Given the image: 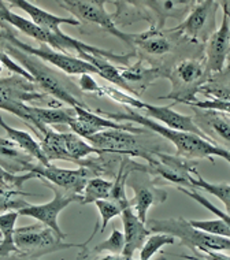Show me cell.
Here are the masks:
<instances>
[{
  "label": "cell",
  "mask_w": 230,
  "mask_h": 260,
  "mask_svg": "<svg viewBox=\"0 0 230 260\" xmlns=\"http://www.w3.org/2000/svg\"><path fill=\"white\" fill-rule=\"evenodd\" d=\"M0 48L5 51V54L9 55L14 62L18 63L23 70H26L27 74L32 77L35 85L40 86L41 89L44 90V93L48 96L51 94V98H54L62 104H68L70 108H89L82 100L78 99L76 94L69 90L68 86L56 76V73L51 70L50 66H47L41 59L26 54L3 40H0Z\"/></svg>",
  "instance_id": "4"
},
{
  "label": "cell",
  "mask_w": 230,
  "mask_h": 260,
  "mask_svg": "<svg viewBox=\"0 0 230 260\" xmlns=\"http://www.w3.org/2000/svg\"><path fill=\"white\" fill-rule=\"evenodd\" d=\"M219 2L214 0H204L196 2L190 10L189 15L186 17L184 22L172 27L170 30L181 37H185L194 44L203 43L208 40L215 29V17H217Z\"/></svg>",
  "instance_id": "12"
},
{
  "label": "cell",
  "mask_w": 230,
  "mask_h": 260,
  "mask_svg": "<svg viewBox=\"0 0 230 260\" xmlns=\"http://www.w3.org/2000/svg\"><path fill=\"white\" fill-rule=\"evenodd\" d=\"M225 7V14L222 19L221 27L212 33L206 41V73L207 76L222 72L225 69V62L229 58L230 48V15H229V2H219Z\"/></svg>",
  "instance_id": "17"
},
{
  "label": "cell",
  "mask_w": 230,
  "mask_h": 260,
  "mask_svg": "<svg viewBox=\"0 0 230 260\" xmlns=\"http://www.w3.org/2000/svg\"><path fill=\"white\" fill-rule=\"evenodd\" d=\"M172 31L163 29L149 27L148 30L141 33H130V47L144 51L145 54L162 56L173 50Z\"/></svg>",
  "instance_id": "23"
},
{
  "label": "cell",
  "mask_w": 230,
  "mask_h": 260,
  "mask_svg": "<svg viewBox=\"0 0 230 260\" xmlns=\"http://www.w3.org/2000/svg\"><path fill=\"white\" fill-rule=\"evenodd\" d=\"M41 182L54 192V199L51 202L45 203V204H39V206L37 204H29V206L22 208V210L17 211V212H18V215L30 216V218L37 219L40 223H43L47 228H50L60 240L64 241L66 234L59 228L58 216L72 203L81 202V196L64 192V190L56 188L55 185L50 184V182H47L44 180H41Z\"/></svg>",
  "instance_id": "13"
},
{
  "label": "cell",
  "mask_w": 230,
  "mask_h": 260,
  "mask_svg": "<svg viewBox=\"0 0 230 260\" xmlns=\"http://www.w3.org/2000/svg\"><path fill=\"white\" fill-rule=\"evenodd\" d=\"M123 234L119 230H113V233L106 241L97 244L95 248L88 249L82 247L80 256H97V255H121L123 251Z\"/></svg>",
  "instance_id": "32"
},
{
  "label": "cell",
  "mask_w": 230,
  "mask_h": 260,
  "mask_svg": "<svg viewBox=\"0 0 230 260\" xmlns=\"http://www.w3.org/2000/svg\"><path fill=\"white\" fill-rule=\"evenodd\" d=\"M188 222L192 228L200 230L203 233L226 238H229L230 236V224L223 219H219V218L212 220H188Z\"/></svg>",
  "instance_id": "34"
},
{
  "label": "cell",
  "mask_w": 230,
  "mask_h": 260,
  "mask_svg": "<svg viewBox=\"0 0 230 260\" xmlns=\"http://www.w3.org/2000/svg\"><path fill=\"white\" fill-rule=\"evenodd\" d=\"M17 211H10L0 214V234H2V242H0V257H14L18 256V249L14 242V230L15 223L18 219Z\"/></svg>",
  "instance_id": "28"
},
{
  "label": "cell",
  "mask_w": 230,
  "mask_h": 260,
  "mask_svg": "<svg viewBox=\"0 0 230 260\" xmlns=\"http://www.w3.org/2000/svg\"><path fill=\"white\" fill-rule=\"evenodd\" d=\"M204 59H185L169 72L173 89L170 93L159 96V100H173V103L186 104L194 102L199 86L207 78Z\"/></svg>",
  "instance_id": "9"
},
{
  "label": "cell",
  "mask_w": 230,
  "mask_h": 260,
  "mask_svg": "<svg viewBox=\"0 0 230 260\" xmlns=\"http://www.w3.org/2000/svg\"><path fill=\"white\" fill-rule=\"evenodd\" d=\"M29 127L36 133L37 137H43L50 125H68L74 119L76 114L73 108H43L37 106L27 107Z\"/></svg>",
  "instance_id": "22"
},
{
  "label": "cell",
  "mask_w": 230,
  "mask_h": 260,
  "mask_svg": "<svg viewBox=\"0 0 230 260\" xmlns=\"http://www.w3.org/2000/svg\"><path fill=\"white\" fill-rule=\"evenodd\" d=\"M133 190H135V198L130 200L132 210L135 211L136 216L140 219V222L145 224L148 210L153 204H162L166 202L167 192L163 190L156 185L152 178H144V177H136L135 181L126 182Z\"/></svg>",
  "instance_id": "19"
},
{
  "label": "cell",
  "mask_w": 230,
  "mask_h": 260,
  "mask_svg": "<svg viewBox=\"0 0 230 260\" xmlns=\"http://www.w3.org/2000/svg\"><path fill=\"white\" fill-rule=\"evenodd\" d=\"M0 242H2V234H0Z\"/></svg>",
  "instance_id": "43"
},
{
  "label": "cell",
  "mask_w": 230,
  "mask_h": 260,
  "mask_svg": "<svg viewBox=\"0 0 230 260\" xmlns=\"http://www.w3.org/2000/svg\"><path fill=\"white\" fill-rule=\"evenodd\" d=\"M178 190H181L182 193H185L186 196H189L190 199H193L194 202L199 203V204H202V206L204 207V208H207L211 214H214L215 216H218L219 219H223L225 222H227L229 223L230 222V218H229V214H225L223 211L218 210L217 207L212 206L211 203L208 202L207 199L204 198L202 193L199 192V190H196L194 188H177Z\"/></svg>",
  "instance_id": "36"
},
{
  "label": "cell",
  "mask_w": 230,
  "mask_h": 260,
  "mask_svg": "<svg viewBox=\"0 0 230 260\" xmlns=\"http://www.w3.org/2000/svg\"><path fill=\"white\" fill-rule=\"evenodd\" d=\"M33 178H39L37 174L35 173H26V174H11L9 171H6L5 169L0 167V184H9L13 185L15 188L21 189L22 185L29 180H33Z\"/></svg>",
  "instance_id": "37"
},
{
  "label": "cell",
  "mask_w": 230,
  "mask_h": 260,
  "mask_svg": "<svg viewBox=\"0 0 230 260\" xmlns=\"http://www.w3.org/2000/svg\"><path fill=\"white\" fill-rule=\"evenodd\" d=\"M118 70H119V77L125 85L126 93L135 96L137 99L144 93L145 89L152 82L160 80V78H167L169 76V70L165 66L147 68L141 59L133 64L118 66Z\"/></svg>",
  "instance_id": "18"
},
{
  "label": "cell",
  "mask_w": 230,
  "mask_h": 260,
  "mask_svg": "<svg viewBox=\"0 0 230 260\" xmlns=\"http://www.w3.org/2000/svg\"><path fill=\"white\" fill-rule=\"evenodd\" d=\"M113 188V181H109L103 177H92L86 181V185L81 193L80 204L85 206L89 203H96L99 200L109 199L110 192Z\"/></svg>",
  "instance_id": "30"
},
{
  "label": "cell",
  "mask_w": 230,
  "mask_h": 260,
  "mask_svg": "<svg viewBox=\"0 0 230 260\" xmlns=\"http://www.w3.org/2000/svg\"><path fill=\"white\" fill-rule=\"evenodd\" d=\"M196 160L173 156L166 152H155L147 159V174L156 185H173L176 188H190V178L196 173Z\"/></svg>",
  "instance_id": "10"
},
{
  "label": "cell",
  "mask_w": 230,
  "mask_h": 260,
  "mask_svg": "<svg viewBox=\"0 0 230 260\" xmlns=\"http://www.w3.org/2000/svg\"><path fill=\"white\" fill-rule=\"evenodd\" d=\"M190 188H194L196 190H206L211 193L214 196H217L226 207V211L229 214L230 210V185L229 182H219V184H211L204 181L198 171L192 175L190 178Z\"/></svg>",
  "instance_id": "31"
},
{
  "label": "cell",
  "mask_w": 230,
  "mask_h": 260,
  "mask_svg": "<svg viewBox=\"0 0 230 260\" xmlns=\"http://www.w3.org/2000/svg\"><path fill=\"white\" fill-rule=\"evenodd\" d=\"M0 21L6 25H9L10 27L18 29L21 33L26 35L27 37H30L33 40L39 41L40 44L48 45L52 50L63 52V54H68L69 51H74L77 54L86 52V54L93 55V56L107 59L110 62L118 63V66H127V63L130 62V59L135 56V54L117 55L113 51H106L97 48V47H93V45L85 44V43L77 40V39H73L72 36H69L63 31L60 35H55L51 31L43 30L39 26H36L30 19L23 18L18 14L13 13L5 2H0Z\"/></svg>",
  "instance_id": "2"
},
{
  "label": "cell",
  "mask_w": 230,
  "mask_h": 260,
  "mask_svg": "<svg viewBox=\"0 0 230 260\" xmlns=\"http://www.w3.org/2000/svg\"><path fill=\"white\" fill-rule=\"evenodd\" d=\"M78 260H125L122 255H97V256H80Z\"/></svg>",
  "instance_id": "41"
},
{
  "label": "cell",
  "mask_w": 230,
  "mask_h": 260,
  "mask_svg": "<svg viewBox=\"0 0 230 260\" xmlns=\"http://www.w3.org/2000/svg\"><path fill=\"white\" fill-rule=\"evenodd\" d=\"M122 223H123V251L122 257L125 260H133V255L137 249H141L145 240L151 234L149 229L136 216L135 211L126 208L121 212Z\"/></svg>",
  "instance_id": "21"
},
{
  "label": "cell",
  "mask_w": 230,
  "mask_h": 260,
  "mask_svg": "<svg viewBox=\"0 0 230 260\" xmlns=\"http://www.w3.org/2000/svg\"><path fill=\"white\" fill-rule=\"evenodd\" d=\"M99 84L90 77V74H82V76L80 77V88H81V90H84V92L97 94V92H99Z\"/></svg>",
  "instance_id": "40"
},
{
  "label": "cell",
  "mask_w": 230,
  "mask_h": 260,
  "mask_svg": "<svg viewBox=\"0 0 230 260\" xmlns=\"http://www.w3.org/2000/svg\"><path fill=\"white\" fill-rule=\"evenodd\" d=\"M185 106L188 107H194L200 108V110H212V111H221L229 114L230 111V103L229 100H204V102H199V100H194V102H189L186 103Z\"/></svg>",
  "instance_id": "38"
},
{
  "label": "cell",
  "mask_w": 230,
  "mask_h": 260,
  "mask_svg": "<svg viewBox=\"0 0 230 260\" xmlns=\"http://www.w3.org/2000/svg\"><path fill=\"white\" fill-rule=\"evenodd\" d=\"M9 5L23 10L30 17V21L36 26H39L45 31L55 33V35H60L62 33L60 25H72V26H78L80 25V22L76 18H73V17H66V18L58 17V15H54V14L37 7L33 3H30V2H26V0H13V2H9Z\"/></svg>",
  "instance_id": "24"
},
{
  "label": "cell",
  "mask_w": 230,
  "mask_h": 260,
  "mask_svg": "<svg viewBox=\"0 0 230 260\" xmlns=\"http://www.w3.org/2000/svg\"><path fill=\"white\" fill-rule=\"evenodd\" d=\"M230 69L226 66L222 72L211 74L199 86L198 93L203 94L210 100H229L230 96Z\"/></svg>",
  "instance_id": "27"
},
{
  "label": "cell",
  "mask_w": 230,
  "mask_h": 260,
  "mask_svg": "<svg viewBox=\"0 0 230 260\" xmlns=\"http://www.w3.org/2000/svg\"><path fill=\"white\" fill-rule=\"evenodd\" d=\"M73 111L76 114V117L69 123V127H72L74 135L80 136L84 140L104 130H122V132H127L133 135L151 133L141 126H135L132 123H119V122L111 121L109 118L100 117L99 114L90 111V108L73 107Z\"/></svg>",
  "instance_id": "15"
},
{
  "label": "cell",
  "mask_w": 230,
  "mask_h": 260,
  "mask_svg": "<svg viewBox=\"0 0 230 260\" xmlns=\"http://www.w3.org/2000/svg\"><path fill=\"white\" fill-rule=\"evenodd\" d=\"M151 233L169 234L174 238H180V245L188 247L189 249H210V251H227L230 247V240L219 236H212L194 229L189 222L182 216L169 218V219H151L145 222Z\"/></svg>",
  "instance_id": "6"
},
{
  "label": "cell",
  "mask_w": 230,
  "mask_h": 260,
  "mask_svg": "<svg viewBox=\"0 0 230 260\" xmlns=\"http://www.w3.org/2000/svg\"><path fill=\"white\" fill-rule=\"evenodd\" d=\"M2 259H5V257H0V260H2Z\"/></svg>",
  "instance_id": "44"
},
{
  "label": "cell",
  "mask_w": 230,
  "mask_h": 260,
  "mask_svg": "<svg viewBox=\"0 0 230 260\" xmlns=\"http://www.w3.org/2000/svg\"><path fill=\"white\" fill-rule=\"evenodd\" d=\"M193 252L196 257H200L203 260H230L229 255H225L222 252L210 251V249H190Z\"/></svg>",
  "instance_id": "39"
},
{
  "label": "cell",
  "mask_w": 230,
  "mask_h": 260,
  "mask_svg": "<svg viewBox=\"0 0 230 260\" xmlns=\"http://www.w3.org/2000/svg\"><path fill=\"white\" fill-rule=\"evenodd\" d=\"M60 7L68 10L72 14L73 18L78 22L82 21L88 23H95L97 26L119 39L127 45H130V33L119 30L113 22L111 14H109L104 9L106 2L103 0H62L58 2Z\"/></svg>",
  "instance_id": "14"
},
{
  "label": "cell",
  "mask_w": 230,
  "mask_h": 260,
  "mask_svg": "<svg viewBox=\"0 0 230 260\" xmlns=\"http://www.w3.org/2000/svg\"><path fill=\"white\" fill-rule=\"evenodd\" d=\"M14 242L18 249L17 257L39 259L40 256L48 255L52 252L63 251L68 248H82V244H69L43 223H35L23 228H15Z\"/></svg>",
  "instance_id": "8"
},
{
  "label": "cell",
  "mask_w": 230,
  "mask_h": 260,
  "mask_svg": "<svg viewBox=\"0 0 230 260\" xmlns=\"http://www.w3.org/2000/svg\"><path fill=\"white\" fill-rule=\"evenodd\" d=\"M190 108L194 112V117H192L193 123L207 136L208 139L211 140L212 143L217 144L214 140V136H217L226 145H229L230 121L227 114L221 111H212V110H200V108L194 107Z\"/></svg>",
  "instance_id": "20"
},
{
  "label": "cell",
  "mask_w": 230,
  "mask_h": 260,
  "mask_svg": "<svg viewBox=\"0 0 230 260\" xmlns=\"http://www.w3.org/2000/svg\"><path fill=\"white\" fill-rule=\"evenodd\" d=\"M95 112L103 115L104 118H109L111 121L119 122V123H123V122H130L132 125L137 123L141 127L151 132V133L159 135L163 139H166L167 141H170L176 147L177 156L185 157V159H189V160L207 159L211 163H214L212 156L223 157L227 161L230 159L229 149L227 148H222V147L214 145V144L208 143L202 137L192 135V133L178 132V130L166 127L165 125H160L159 122L144 117L143 114L135 111L132 108L126 107V112H107L102 110V108H97Z\"/></svg>",
  "instance_id": "1"
},
{
  "label": "cell",
  "mask_w": 230,
  "mask_h": 260,
  "mask_svg": "<svg viewBox=\"0 0 230 260\" xmlns=\"http://www.w3.org/2000/svg\"><path fill=\"white\" fill-rule=\"evenodd\" d=\"M96 207H97V210H99L100 214V219H102V228H100V232L104 233V230L107 228V224L111 219H114L115 216L121 215L122 210L121 207L115 204L114 202L109 200V199H106V200H99V202L95 203Z\"/></svg>",
  "instance_id": "35"
},
{
  "label": "cell",
  "mask_w": 230,
  "mask_h": 260,
  "mask_svg": "<svg viewBox=\"0 0 230 260\" xmlns=\"http://www.w3.org/2000/svg\"><path fill=\"white\" fill-rule=\"evenodd\" d=\"M25 196H35L33 193L22 192L13 185L0 184V214L10 211H19L27 207L30 203L23 200Z\"/></svg>",
  "instance_id": "29"
},
{
  "label": "cell",
  "mask_w": 230,
  "mask_h": 260,
  "mask_svg": "<svg viewBox=\"0 0 230 260\" xmlns=\"http://www.w3.org/2000/svg\"><path fill=\"white\" fill-rule=\"evenodd\" d=\"M44 103L48 108L62 107V103L44 92H39L36 85L21 76L13 74L0 77V110L13 114L29 125V103Z\"/></svg>",
  "instance_id": "5"
},
{
  "label": "cell",
  "mask_w": 230,
  "mask_h": 260,
  "mask_svg": "<svg viewBox=\"0 0 230 260\" xmlns=\"http://www.w3.org/2000/svg\"><path fill=\"white\" fill-rule=\"evenodd\" d=\"M0 126L6 130L7 133V139L14 143V145L18 149H21L22 152L27 153L29 156H32L33 159H36L41 165H50V161L47 160V157L44 156V153L41 151L40 143L33 139L32 135H29L27 132L23 130L14 129L10 125H7L2 117H0Z\"/></svg>",
  "instance_id": "26"
},
{
  "label": "cell",
  "mask_w": 230,
  "mask_h": 260,
  "mask_svg": "<svg viewBox=\"0 0 230 260\" xmlns=\"http://www.w3.org/2000/svg\"><path fill=\"white\" fill-rule=\"evenodd\" d=\"M0 40L9 43V44L23 51V52H26V54L41 59L44 63H50V64L60 69L62 72H64L66 74H70V76H74V74H81V76L82 74H97L99 76L97 70L92 64L84 62L77 56H72V55L55 51L45 44H40L39 47H32V45L23 43L15 36L13 27H10L9 25H6L2 21H0Z\"/></svg>",
  "instance_id": "7"
},
{
  "label": "cell",
  "mask_w": 230,
  "mask_h": 260,
  "mask_svg": "<svg viewBox=\"0 0 230 260\" xmlns=\"http://www.w3.org/2000/svg\"><path fill=\"white\" fill-rule=\"evenodd\" d=\"M174 242H176V238L169 234L155 233L152 236H148L140 249V260H149L165 245H172Z\"/></svg>",
  "instance_id": "33"
},
{
  "label": "cell",
  "mask_w": 230,
  "mask_h": 260,
  "mask_svg": "<svg viewBox=\"0 0 230 260\" xmlns=\"http://www.w3.org/2000/svg\"><path fill=\"white\" fill-rule=\"evenodd\" d=\"M117 11L111 14L114 25L126 26L137 21H148L151 27L163 29L166 19H180L194 6L196 2H111Z\"/></svg>",
  "instance_id": "3"
},
{
  "label": "cell",
  "mask_w": 230,
  "mask_h": 260,
  "mask_svg": "<svg viewBox=\"0 0 230 260\" xmlns=\"http://www.w3.org/2000/svg\"><path fill=\"white\" fill-rule=\"evenodd\" d=\"M2 55H3V51H0V73L3 70V64H2Z\"/></svg>",
  "instance_id": "42"
},
{
  "label": "cell",
  "mask_w": 230,
  "mask_h": 260,
  "mask_svg": "<svg viewBox=\"0 0 230 260\" xmlns=\"http://www.w3.org/2000/svg\"><path fill=\"white\" fill-rule=\"evenodd\" d=\"M39 161L18 149L9 139L0 137V167L11 174L32 173Z\"/></svg>",
  "instance_id": "25"
},
{
  "label": "cell",
  "mask_w": 230,
  "mask_h": 260,
  "mask_svg": "<svg viewBox=\"0 0 230 260\" xmlns=\"http://www.w3.org/2000/svg\"><path fill=\"white\" fill-rule=\"evenodd\" d=\"M137 136L139 135H133L122 130H104L88 137L86 141L104 153L143 157L144 160H147L152 153L159 152L152 147H148L147 143L139 139Z\"/></svg>",
  "instance_id": "11"
},
{
  "label": "cell",
  "mask_w": 230,
  "mask_h": 260,
  "mask_svg": "<svg viewBox=\"0 0 230 260\" xmlns=\"http://www.w3.org/2000/svg\"><path fill=\"white\" fill-rule=\"evenodd\" d=\"M32 173L37 174L39 180L47 181L64 192L78 194V196H81L86 181L95 177L92 174V171L86 167L80 166L78 169L72 170V169H62V167L55 166L52 163L50 165L37 163Z\"/></svg>",
  "instance_id": "16"
}]
</instances>
